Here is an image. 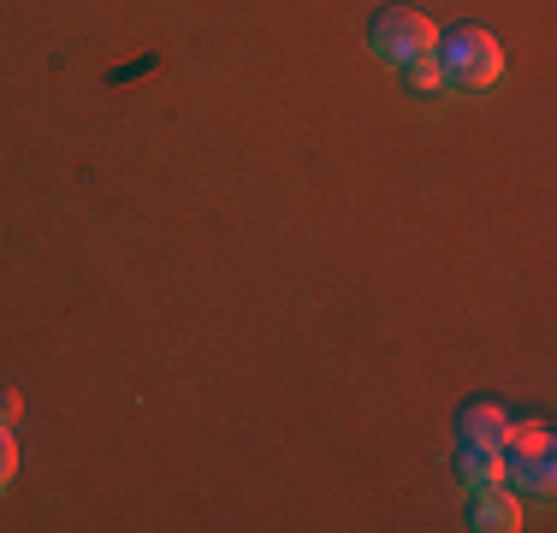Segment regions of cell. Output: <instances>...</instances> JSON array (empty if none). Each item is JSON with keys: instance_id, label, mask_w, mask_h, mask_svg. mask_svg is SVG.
I'll list each match as a JSON object with an SVG mask.
<instances>
[{"instance_id": "cell-3", "label": "cell", "mask_w": 557, "mask_h": 533, "mask_svg": "<svg viewBox=\"0 0 557 533\" xmlns=\"http://www.w3.org/2000/svg\"><path fill=\"white\" fill-rule=\"evenodd\" d=\"M469 528H481V533L522 528V498H516L504 480H493V486H469Z\"/></svg>"}, {"instance_id": "cell-8", "label": "cell", "mask_w": 557, "mask_h": 533, "mask_svg": "<svg viewBox=\"0 0 557 533\" xmlns=\"http://www.w3.org/2000/svg\"><path fill=\"white\" fill-rule=\"evenodd\" d=\"M12 474H18V445H12V426H0V492L12 486Z\"/></svg>"}, {"instance_id": "cell-7", "label": "cell", "mask_w": 557, "mask_h": 533, "mask_svg": "<svg viewBox=\"0 0 557 533\" xmlns=\"http://www.w3.org/2000/svg\"><path fill=\"white\" fill-rule=\"evenodd\" d=\"M457 474H462V486H493V480H504V450L462 445L457 450Z\"/></svg>"}, {"instance_id": "cell-9", "label": "cell", "mask_w": 557, "mask_h": 533, "mask_svg": "<svg viewBox=\"0 0 557 533\" xmlns=\"http://www.w3.org/2000/svg\"><path fill=\"white\" fill-rule=\"evenodd\" d=\"M18 416H24V397L12 392V385H0V426H12Z\"/></svg>"}, {"instance_id": "cell-6", "label": "cell", "mask_w": 557, "mask_h": 533, "mask_svg": "<svg viewBox=\"0 0 557 533\" xmlns=\"http://www.w3.org/2000/svg\"><path fill=\"white\" fill-rule=\"evenodd\" d=\"M397 77H404V89H409L416 101L445 96V65H440V53H416V60H404V65H397Z\"/></svg>"}, {"instance_id": "cell-1", "label": "cell", "mask_w": 557, "mask_h": 533, "mask_svg": "<svg viewBox=\"0 0 557 533\" xmlns=\"http://www.w3.org/2000/svg\"><path fill=\"white\" fill-rule=\"evenodd\" d=\"M440 65H445V89H486L504 77V48L493 30H481V24H457V30L440 36Z\"/></svg>"}, {"instance_id": "cell-4", "label": "cell", "mask_w": 557, "mask_h": 533, "mask_svg": "<svg viewBox=\"0 0 557 533\" xmlns=\"http://www.w3.org/2000/svg\"><path fill=\"white\" fill-rule=\"evenodd\" d=\"M504 433H510V416H504V404H493V397H474V404L457 409V438L462 445L504 450Z\"/></svg>"}, {"instance_id": "cell-5", "label": "cell", "mask_w": 557, "mask_h": 533, "mask_svg": "<svg viewBox=\"0 0 557 533\" xmlns=\"http://www.w3.org/2000/svg\"><path fill=\"white\" fill-rule=\"evenodd\" d=\"M504 486H510L516 498H552V492H557L552 450H534V457H504Z\"/></svg>"}, {"instance_id": "cell-2", "label": "cell", "mask_w": 557, "mask_h": 533, "mask_svg": "<svg viewBox=\"0 0 557 533\" xmlns=\"http://www.w3.org/2000/svg\"><path fill=\"white\" fill-rule=\"evenodd\" d=\"M368 48L386 65H404V60H416V53L440 48V24L416 7H380L374 18H368Z\"/></svg>"}]
</instances>
